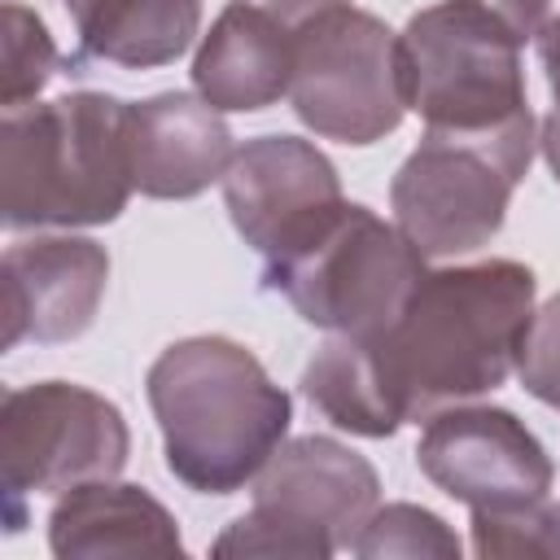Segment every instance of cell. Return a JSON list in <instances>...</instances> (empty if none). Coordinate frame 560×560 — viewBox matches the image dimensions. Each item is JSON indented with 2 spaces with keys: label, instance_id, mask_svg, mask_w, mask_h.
<instances>
[{
  "label": "cell",
  "instance_id": "1",
  "mask_svg": "<svg viewBox=\"0 0 560 560\" xmlns=\"http://www.w3.org/2000/svg\"><path fill=\"white\" fill-rule=\"evenodd\" d=\"M534 271L516 258L424 271L398 319L368 337L407 420L499 389L534 319Z\"/></svg>",
  "mask_w": 560,
  "mask_h": 560
},
{
  "label": "cell",
  "instance_id": "2",
  "mask_svg": "<svg viewBox=\"0 0 560 560\" xmlns=\"http://www.w3.org/2000/svg\"><path fill=\"white\" fill-rule=\"evenodd\" d=\"M144 394L171 477L197 494L245 490L293 420V398L258 354L219 332L171 341L153 359Z\"/></svg>",
  "mask_w": 560,
  "mask_h": 560
},
{
  "label": "cell",
  "instance_id": "3",
  "mask_svg": "<svg viewBox=\"0 0 560 560\" xmlns=\"http://www.w3.org/2000/svg\"><path fill=\"white\" fill-rule=\"evenodd\" d=\"M136 192L131 105L109 92H66L0 118V219L22 228L114 223Z\"/></svg>",
  "mask_w": 560,
  "mask_h": 560
},
{
  "label": "cell",
  "instance_id": "4",
  "mask_svg": "<svg viewBox=\"0 0 560 560\" xmlns=\"http://www.w3.org/2000/svg\"><path fill=\"white\" fill-rule=\"evenodd\" d=\"M516 31L477 0H438L398 31L407 109L424 131L494 149L521 175L534 162V114L525 101Z\"/></svg>",
  "mask_w": 560,
  "mask_h": 560
},
{
  "label": "cell",
  "instance_id": "5",
  "mask_svg": "<svg viewBox=\"0 0 560 560\" xmlns=\"http://www.w3.org/2000/svg\"><path fill=\"white\" fill-rule=\"evenodd\" d=\"M420 276L424 254L363 201H341L302 245L262 262V289L332 337L385 332Z\"/></svg>",
  "mask_w": 560,
  "mask_h": 560
},
{
  "label": "cell",
  "instance_id": "6",
  "mask_svg": "<svg viewBox=\"0 0 560 560\" xmlns=\"http://www.w3.org/2000/svg\"><path fill=\"white\" fill-rule=\"evenodd\" d=\"M293 114L324 140L376 144L402 114L398 35L368 9L341 4L293 31Z\"/></svg>",
  "mask_w": 560,
  "mask_h": 560
},
{
  "label": "cell",
  "instance_id": "7",
  "mask_svg": "<svg viewBox=\"0 0 560 560\" xmlns=\"http://www.w3.org/2000/svg\"><path fill=\"white\" fill-rule=\"evenodd\" d=\"M131 455L122 411L74 381H35L4 389L0 402V472L9 529H22L26 494H57L83 481L118 477Z\"/></svg>",
  "mask_w": 560,
  "mask_h": 560
},
{
  "label": "cell",
  "instance_id": "8",
  "mask_svg": "<svg viewBox=\"0 0 560 560\" xmlns=\"http://www.w3.org/2000/svg\"><path fill=\"white\" fill-rule=\"evenodd\" d=\"M521 179L525 175L494 149L424 131L389 184L394 223L424 258L472 254L499 236Z\"/></svg>",
  "mask_w": 560,
  "mask_h": 560
},
{
  "label": "cell",
  "instance_id": "9",
  "mask_svg": "<svg viewBox=\"0 0 560 560\" xmlns=\"http://www.w3.org/2000/svg\"><path fill=\"white\" fill-rule=\"evenodd\" d=\"M420 472L468 508H516L542 503L556 464L534 429L508 407H442L424 420L416 442Z\"/></svg>",
  "mask_w": 560,
  "mask_h": 560
},
{
  "label": "cell",
  "instance_id": "10",
  "mask_svg": "<svg viewBox=\"0 0 560 560\" xmlns=\"http://www.w3.org/2000/svg\"><path fill=\"white\" fill-rule=\"evenodd\" d=\"M341 201L337 166L302 136L245 140L223 175V206L232 228L262 258L302 245Z\"/></svg>",
  "mask_w": 560,
  "mask_h": 560
},
{
  "label": "cell",
  "instance_id": "11",
  "mask_svg": "<svg viewBox=\"0 0 560 560\" xmlns=\"http://www.w3.org/2000/svg\"><path fill=\"white\" fill-rule=\"evenodd\" d=\"M109 284V254L88 236H35L4 249L0 302L4 350L22 341L57 346L92 328Z\"/></svg>",
  "mask_w": 560,
  "mask_h": 560
},
{
  "label": "cell",
  "instance_id": "12",
  "mask_svg": "<svg viewBox=\"0 0 560 560\" xmlns=\"http://www.w3.org/2000/svg\"><path fill=\"white\" fill-rule=\"evenodd\" d=\"M254 508L319 534L324 542L354 547L368 516L381 508L376 468L337 438L306 433L280 442L254 477Z\"/></svg>",
  "mask_w": 560,
  "mask_h": 560
},
{
  "label": "cell",
  "instance_id": "13",
  "mask_svg": "<svg viewBox=\"0 0 560 560\" xmlns=\"http://www.w3.org/2000/svg\"><path fill=\"white\" fill-rule=\"evenodd\" d=\"M232 153L223 114L192 92H158L131 105V166L144 197L188 201L228 175Z\"/></svg>",
  "mask_w": 560,
  "mask_h": 560
},
{
  "label": "cell",
  "instance_id": "14",
  "mask_svg": "<svg viewBox=\"0 0 560 560\" xmlns=\"http://www.w3.org/2000/svg\"><path fill=\"white\" fill-rule=\"evenodd\" d=\"M293 31L271 13L232 0L197 44L192 88L219 114H254L289 96Z\"/></svg>",
  "mask_w": 560,
  "mask_h": 560
},
{
  "label": "cell",
  "instance_id": "15",
  "mask_svg": "<svg viewBox=\"0 0 560 560\" xmlns=\"http://www.w3.org/2000/svg\"><path fill=\"white\" fill-rule=\"evenodd\" d=\"M48 547L57 560H105V556H184L179 521L144 486L83 481L61 490L48 512Z\"/></svg>",
  "mask_w": 560,
  "mask_h": 560
},
{
  "label": "cell",
  "instance_id": "16",
  "mask_svg": "<svg viewBox=\"0 0 560 560\" xmlns=\"http://www.w3.org/2000/svg\"><path fill=\"white\" fill-rule=\"evenodd\" d=\"M79 57L118 70H158L188 52L201 26V0H61Z\"/></svg>",
  "mask_w": 560,
  "mask_h": 560
},
{
  "label": "cell",
  "instance_id": "17",
  "mask_svg": "<svg viewBox=\"0 0 560 560\" xmlns=\"http://www.w3.org/2000/svg\"><path fill=\"white\" fill-rule=\"evenodd\" d=\"M302 394L324 420L354 438H394L407 424L381 354L368 337L324 341L302 372Z\"/></svg>",
  "mask_w": 560,
  "mask_h": 560
},
{
  "label": "cell",
  "instance_id": "18",
  "mask_svg": "<svg viewBox=\"0 0 560 560\" xmlns=\"http://www.w3.org/2000/svg\"><path fill=\"white\" fill-rule=\"evenodd\" d=\"M350 551L363 556V560H385V556L459 560L464 547H459L455 529L438 512H429L420 503H385V508H376L368 516V525L359 529V538H354Z\"/></svg>",
  "mask_w": 560,
  "mask_h": 560
},
{
  "label": "cell",
  "instance_id": "19",
  "mask_svg": "<svg viewBox=\"0 0 560 560\" xmlns=\"http://www.w3.org/2000/svg\"><path fill=\"white\" fill-rule=\"evenodd\" d=\"M0 44H4V109L31 105L44 83L57 70V44L44 26V18L18 0H4L0 9Z\"/></svg>",
  "mask_w": 560,
  "mask_h": 560
},
{
  "label": "cell",
  "instance_id": "20",
  "mask_svg": "<svg viewBox=\"0 0 560 560\" xmlns=\"http://www.w3.org/2000/svg\"><path fill=\"white\" fill-rule=\"evenodd\" d=\"M472 551L490 560H551L556 551V512L551 503L516 508H472Z\"/></svg>",
  "mask_w": 560,
  "mask_h": 560
},
{
  "label": "cell",
  "instance_id": "21",
  "mask_svg": "<svg viewBox=\"0 0 560 560\" xmlns=\"http://www.w3.org/2000/svg\"><path fill=\"white\" fill-rule=\"evenodd\" d=\"M214 556H280V560H328L337 547L324 542L319 534L289 525L262 508H249L245 516H236L214 542Z\"/></svg>",
  "mask_w": 560,
  "mask_h": 560
},
{
  "label": "cell",
  "instance_id": "22",
  "mask_svg": "<svg viewBox=\"0 0 560 560\" xmlns=\"http://www.w3.org/2000/svg\"><path fill=\"white\" fill-rule=\"evenodd\" d=\"M516 376H521L525 394H534L538 402L560 411V293L534 311L525 341H521Z\"/></svg>",
  "mask_w": 560,
  "mask_h": 560
},
{
  "label": "cell",
  "instance_id": "23",
  "mask_svg": "<svg viewBox=\"0 0 560 560\" xmlns=\"http://www.w3.org/2000/svg\"><path fill=\"white\" fill-rule=\"evenodd\" d=\"M477 4H486L494 18H503V22L516 31L521 44H529V39H538V31L547 26V4H551V0H477Z\"/></svg>",
  "mask_w": 560,
  "mask_h": 560
},
{
  "label": "cell",
  "instance_id": "24",
  "mask_svg": "<svg viewBox=\"0 0 560 560\" xmlns=\"http://www.w3.org/2000/svg\"><path fill=\"white\" fill-rule=\"evenodd\" d=\"M241 4H254V9L271 13L276 22H284L289 31H298V26H306L311 18H319V13H328V9H341V4H350V0H241Z\"/></svg>",
  "mask_w": 560,
  "mask_h": 560
},
{
  "label": "cell",
  "instance_id": "25",
  "mask_svg": "<svg viewBox=\"0 0 560 560\" xmlns=\"http://www.w3.org/2000/svg\"><path fill=\"white\" fill-rule=\"evenodd\" d=\"M538 61L547 70V88L560 105V18H547V26L538 31Z\"/></svg>",
  "mask_w": 560,
  "mask_h": 560
},
{
  "label": "cell",
  "instance_id": "26",
  "mask_svg": "<svg viewBox=\"0 0 560 560\" xmlns=\"http://www.w3.org/2000/svg\"><path fill=\"white\" fill-rule=\"evenodd\" d=\"M538 149H542V158H547V166H551V175H556V184H560V105L542 118V127H538Z\"/></svg>",
  "mask_w": 560,
  "mask_h": 560
},
{
  "label": "cell",
  "instance_id": "27",
  "mask_svg": "<svg viewBox=\"0 0 560 560\" xmlns=\"http://www.w3.org/2000/svg\"><path fill=\"white\" fill-rule=\"evenodd\" d=\"M551 512H556V551H560V503H551Z\"/></svg>",
  "mask_w": 560,
  "mask_h": 560
}]
</instances>
